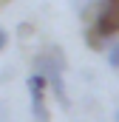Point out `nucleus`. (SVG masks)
I'll return each mask as SVG.
<instances>
[{
  "mask_svg": "<svg viewBox=\"0 0 119 122\" xmlns=\"http://www.w3.org/2000/svg\"><path fill=\"white\" fill-rule=\"evenodd\" d=\"M114 122H119V111H114Z\"/></svg>",
  "mask_w": 119,
  "mask_h": 122,
  "instance_id": "nucleus-7",
  "label": "nucleus"
},
{
  "mask_svg": "<svg viewBox=\"0 0 119 122\" xmlns=\"http://www.w3.org/2000/svg\"><path fill=\"white\" fill-rule=\"evenodd\" d=\"M94 29L99 31L102 37H111L119 31V0H102V9L96 14Z\"/></svg>",
  "mask_w": 119,
  "mask_h": 122,
  "instance_id": "nucleus-2",
  "label": "nucleus"
},
{
  "mask_svg": "<svg viewBox=\"0 0 119 122\" xmlns=\"http://www.w3.org/2000/svg\"><path fill=\"white\" fill-rule=\"evenodd\" d=\"M43 54L51 60V65H57L60 71H65V57H62V48H60V46H48Z\"/></svg>",
  "mask_w": 119,
  "mask_h": 122,
  "instance_id": "nucleus-3",
  "label": "nucleus"
},
{
  "mask_svg": "<svg viewBox=\"0 0 119 122\" xmlns=\"http://www.w3.org/2000/svg\"><path fill=\"white\" fill-rule=\"evenodd\" d=\"M6 43H9V34H6V29H0V51L6 48Z\"/></svg>",
  "mask_w": 119,
  "mask_h": 122,
  "instance_id": "nucleus-6",
  "label": "nucleus"
},
{
  "mask_svg": "<svg viewBox=\"0 0 119 122\" xmlns=\"http://www.w3.org/2000/svg\"><path fill=\"white\" fill-rule=\"evenodd\" d=\"M43 88H48V82H45V77L40 71H34L29 77V91H31V114H34L37 122H48V108H45Z\"/></svg>",
  "mask_w": 119,
  "mask_h": 122,
  "instance_id": "nucleus-1",
  "label": "nucleus"
},
{
  "mask_svg": "<svg viewBox=\"0 0 119 122\" xmlns=\"http://www.w3.org/2000/svg\"><path fill=\"white\" fill-rule=\"evenodd\" d=\"M108 65L111 68H119V43H114L108 48Z\"/></svg>",
  "mask_w": 119,
  "mask_h": 122,
  "instance_id": "nucleus-5",
  "label": "nucleus"
},
{
  "mask_svg": "<svg viewBox=\"0 0 119 122\" xmlns=\"http://www.w3.org/2000/svg\"><path fill=\"white\" fill-rule=\"evenodd\" d=\"M102 40H105V37H102L99 31L91 26V29H88V34H85V43H88L91 48H102Z\"/></svg>",
  "mask_w": 119,
  "mask_h": 122,
  "instance_id": "nucleus-4",
  "label": "nucleus"
}]
</instances>
